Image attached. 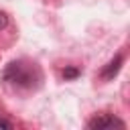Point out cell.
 <instances>
[{"instance_id": "6da1fadb", "label": "cell", "mask_w": 130, "mask_h": 130, "mask_svg": "<svg viewBox=\"0 0 130 130\" xmlns=\"http://www.w3.org/2000/svg\"><path fill=\"white\" fill-rule=\"evenodd\" d=\"M87 128L91 130H102V128H126V122H122L120 118L112 116V114H102V116H95L93 120L87 122Z\"/></svg>"}, {"instance_id": "7a4b0ae2", "label": "cell", "mask_w": 130, "mask_h": 130, "mask_svg": "<svg viewBox=\"0 0 130 130\" xmlns=\"http://www.w3.org/2000/svg\"><path fill=\"white\" fill-rule=\"evenodd\" d=\"M122 63H124V55H120V53H118V55H116V57H114V59H112V61L102 69V77H104V79H112V77L120 71Z\"/></svg>"}, {"instance_id": "3957f363", "label": "cell", "mask_w": 130, "mask_h": 130, "mask_svg": "<svg viewBox=\"0 0 130 130\" xmlns=\"http://www.w3.org/2000/svg\"><path fill=\"white\" fill-rule=\"evenodd\" d=\"M79 75V69H75V67H67L65 71H63V77L65 79H75Z\"/></svg>"}, {"instance_id": "277c9868", "label": "cell", "mask_w": 130, "mask_h": 130, "mask_svg": "<svg viewBox=\"0 0 130 130\" xmlns=\"http://www.w3.org/2000/svg\"><path fill=\"white\" fill-rule=\"evenodd\" d=\"M6 26H8V16H6V12H0V30Z\"/></svg>"}, {"instance_id": "5b68a950", "label": "cell", "mask_w": 130, "mask_h": 130, "mask_svg": "<svg viewBox=\"0 0 130 130\" xmlns=\"http://www.w3.org/2000/svg\"><path fill=\"white\" fill-rule=\"evenodd\" d=\"M0 128H4V130H10V128H12V124H10L8 120H4V118H0Z\"/></svg>"}]
</instances>
